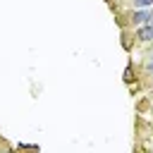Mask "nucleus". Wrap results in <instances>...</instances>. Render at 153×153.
I'll use <instances>...</instances> for the list:
<instances>
[{
    "label": "nucleus",
    "mask_w": 153,
    "mask_h": 153,
    "mask_svg": "<svg viewBox=\"0 0 153 153\" xmlns=\"http://www.w3.org/2000/svg\"><path fill=\"white\" fill-rule=\"evenodd\" d=\"M129 22H131V26H141V24L151 22V7H139V10H134Z\"/></svg>",
    "instance_id": "nucleus-1"
},
{
    "label": "nucleus",
    "mask_w": 153,
    "mask_h": 153,
    "mask_svg": "<svg viewBox=\"0 0 153 153\" xmlns=\"http://www.w3.org/2000/svg\"><path fill=\"white\" fill-rule=\"evenodd\" d=\"M136 41H141V43L153 41V22H146V24L136 26Z\"/></svg>",
    "instance_id": "nucleus-2"
},
{
    "label": "nucleus",
    "mask_w": 153,
    "mask_h": 153,
    "mask_svg": "<svg viewBox=\"0 0 153 153\" xmlns=\"http://www.w3.org/2000/svg\"><path fill=\"white\" fill-rule=\"evenodd\" d=\"M131 5H134V10H139V7H151L153 0H131Z\"/></svg>",
    "instance_id": "nucleus-3"
},
{
    "label": "nucleus",
    "mask_w": 153,
    "mask_h": 153,
    "mask_svg": "<svg viewBox=\"0 0 153 153\" xmlns=\"http://www.w3.org/2000/svg\"><path fill=\"white\" fill-rule=\"evenodd\" d=\"M148 69H151V72H153V60H148Z\"/></svg>",
    "instance_id": "nucleus-4"
},
{
    "label": "nucleus",
    "mask_w": 153,
    "mask_h": 153,
    "mask_svg": "<svg viewBox=\"0 0 153 153\" xmlns=\"http://www.w3.org/2000/svg\"><path fill=\"white\" fill-rule=\"evenodd\" d=\"M148 57H151V60H153V50H151V55H148Z\"/></svg>",
    "instance_id": "nucleus-5"
}]
</instances>
